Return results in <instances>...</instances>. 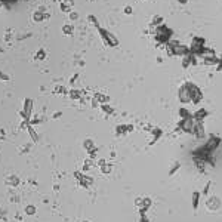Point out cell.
Instances as JSON below:
<instances>
[{
  "label": "cell",
  "mask_w": 222,
  "mask_h": 222,
  "mask_svg": "<svg viewBox=\"0 0 222 222\" xmlns=\"http://www.w3.org/2000/svg\"><path fill=\"white\" fill-rule=\"evenodd\" d=\"M179 98L182 102H188L191 99V95H190V91H188V87L184 84L181 89H179Z\"/></svg>",
  "instance_id": "1"
}]
</instances>
